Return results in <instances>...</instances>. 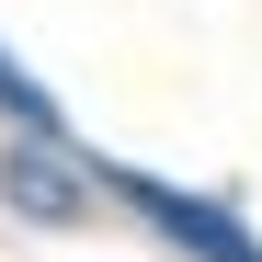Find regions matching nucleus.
<instances>
[{"label": "nucleus", "mask_w": 262, "mask_h": 262, "mask_svg": "<svg viewBox=\"0 0 262 262\" xmlns=\"http://www.w3.org/2000/svg\"><path fill=\"white\" fill-rule=\"evenodd\" d=\"M114 194L137 205V216H148L160 239H183L194 262H262V239L239 228L228 205H205V194H171V183H148V171H114Z\"/></svg>", "instance_id": "f257e3e1"}, {"label": "nucleus", "mask_w": 262, "mask_h": 262, "mask_svg": "<svg viewBox=\"0 0 262 262\" xmlns=\"http://www.w3.org/2000/svg\"><path fill=\"white\" fill-rule=\"evenodd\" d=\"M0 205H12V216H34V228H69V216L92 205V183H80V171L46 148V125H34V137L0 160Z\"/></svg>", "instance_id": "f03ea898"}, {"label": "nucleus", "mask_w": 262, "mask_h": 262, "mask_svg": "<svg viewBox=\"0 0 262 262\" xmlns=\"http://www.w3.org/2000/svg\"><path fill=\"white\" fill-rule=\"evenodd\" d=\"M0 114H23V125H57V103H46V92H34V80H23L12 57H0Z\"/></svg>", "instance_id": "7ed1b4c3"}]
</instances>
